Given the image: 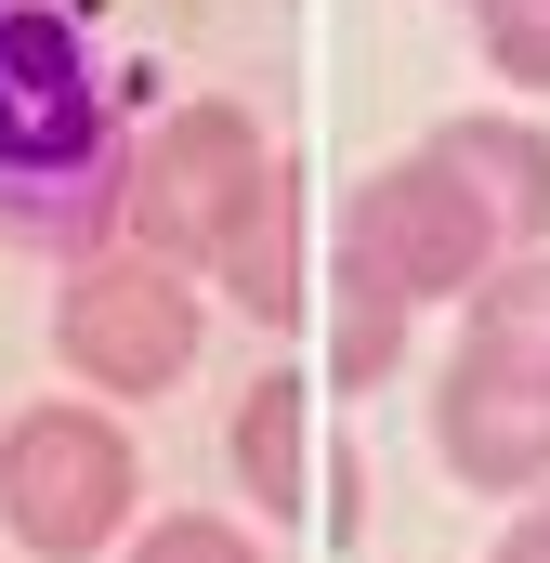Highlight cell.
<instances>
[{"mask_svg":"<svg viewBox=\"0 0 550 563\" xmlns=\"http://www.w3.org/2000/svg\"><path fill=\"white\" fill-rule=\"evenodd\" d=\"M119 563H263V538L223 525V511H157V525L119 538Z\"/></svg>","mask_w":550,"mask_h":563,"instance_id":"obj_13","label":"cell"},{"mask_svg":"<svg viewBox=\"0 0 550 563\" xmlns=\"http://www.w3.org/2000/svg\"><path fill=\"white\" fill-rule=\"evenodd\" d=\"M328 263H367V276L394 288L407 314H446V301H472V288L512 263V236L472 210V184H459L432 144H407L394 170H367V184L341 197V236H328Z\"/></svg>","mask_w":550,"mask_h":563,"instance_id":"obj_5","label":"cell"},{"mask_svg":"<svg viewBox=\"0 0 550 563\" xmlns=\"http://www.w3.org/2000/svg\"><path fill=\"white\" fill-rule=\"evenodd\" d=\"M538 525H550V498H538Z\"/></svg>","mask_w":550,"mask_h":563,"instance_id":"obj_15","label":"cell"},{"mask_svg":"<svg viewBox=\"0 0 550 563\" xmlns=\"http://www.w3.org/2000/svg\"><path fill=\"white\" fill-rule=\"evenodd\" d=\"M459 354H485V367H512V380H550V250L498 263V276L459 301Z\"/></svg>","mask_w":550,"mask_h":563,"instance_id":"obj_10","label":"cell"},{"mask_svg":"<svg viewBox=\"0 0 550 563\" xmlns=\"http://www.w3.org/2000/svg\"><path fill=\"white\" fill-rule=\"evenodd\" d=\"M432 157L472 184V210L512 236V263L550 250V132L525 106H459V119H432Z\"/></svg>","mask_w":550,"mask_h":563,"instance_id":"obj_8","label":"cell"},{"mask_svg":"<svg viewBox=\"0 0 550 563\" xmlns=\"http://www.w3.org/2000/svg\"><path fill=\"white\" fill-rule=\"evenodd\" d=\"M263 170H275V132L250 119V106H223V92L144 119V132H132V184H119V250H157V263L210 276L223 236L250 223Z\"/></svg>","mask_w":550,"mask_h":563,"instance_id":"obj_4","label":"cell"},{"mask_svg":"<svg viewBox=\"0 0 550 563\" xmlns=\"http://www.w3.org/2000/svg\"><path fill=\"white\" fill-rule=\"evenodd\" d=\"M237 485H250V511L263 525H301L315 511V380L301 367H263L250 394H237Z\"/></svg>","mask_w":550,"mask_h":563,"instance_id":"obj_9","label":"cell"},{"mask_svg":"<svg viewBox=\"0 0 550 563\" xmlns=\"http://www.w3.org/2000/svg\"><path fill=\"white\" fill-rule=\"evenodd\" d=\"M210 288L250 328H301L315 314V170H301V144H275V170H263V197H250V223L223 236Z\"/></svg>","mask_w":550,"mask_h":563,"instance_id":"obj_7","label":"cell"},{"mask_svg":"<svg viewBox=\"0 0 550 563\" xmlns=\"http://www.w3.org/2000/svg\"><path fill=\"white\" fill-rule=\"evenodd\" d=\"M472 26H485V66H498V92L550 106V0H472Z\"/></svg>","mask_w":550,"mask_h":563,"instance_id":"obj_12","label":"cell"},{"mask_svg":"<svg viewBox=\"0 0 550 563\" xmlns=\"http://www.w3.org/2000/svg\"><path fill=\"white\" fill-rule=\"evenodd\" d=\"M197 341H210V276H184L157 250H92V263H66V288H53V367L92 407L170 394L197 367Z\"/></svg>","mask_w":550,"mask_h":563,"instance_id":"obj_3","label":"cell"},{"mask_svg":"<svg viewBox=\"0 0 550 563\" xmlns=\"http://www.w3.org/2000/svg\"><path fill=\"white\" fill-rule=\"evenodd\" d=\"M407 367V301L367 263H328V394H381Z\"/></svg>","mask_w":550,"mask_h":563,"instance_id":"obj_11","label":"cell"},{"mask_svg":"<svg viewBox=\"0 0 550 563\" xmlns=\"http://www.w3.org/2000/svg\"><path fill=\"white\" fill-rule=\"evenodd\" d=\"M485 563H550V525H538V511H525V525H512V538H498V551H485Z\"/></svg>","mask_w":550,"mask_h":563,"instance_id":"obj_14","label":"cell"},{"mask_svg":"<svg viewBox=\"0 0 550 563\" xmlns=\"http://www.w3.org/2000/svg\"><path fill=\"white\" fill-rule=\"evenodd\" d=\"M432 459L472 498H550V380H512L485 354L432 367Z\"/></svg>","mask_w":550,"mask_h":563,"instance_id":"obj_6","label":"cell"},{"mask_svg":"<svg viewBox=\"0 0 550 563\" xmlns=\"http://www.w3.org/2000/svg\"><path fill=\"white\" fill-rule=\"evenodd\" d=\"M132 132V66L106 53L92 0H0V250H119Z\"/></svg>","mask_w":550,"mask_h":563,"instance_id":"obj_1","label":"cell"},{"mask_svg":"<svg viewBox=\"0 0 550 563\" xmlns=\"http://www.w3.org/2000/svg\"><path fill=\"white\" fill-rule=\"evenodd\" d=\"M144 525V445L92 394H40L0 420V538L26 563H106Z\"/></svg>","mask_w":550,"mask_h":563,"instance_id":"obj_2","label":"cell"}]
</instances>
